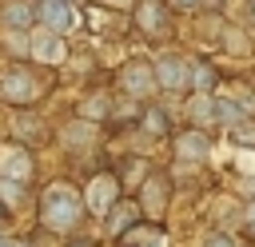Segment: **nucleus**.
I'll list each match as a JSON object with an SVG mask.
<instances>
[{"label": "nucleus", "mask_w": 255, "mask_h": 247, "mask_svg": "<svg viewBox=\"0 0 255 247\" xmlns=\"http://www.w3.org/2000/svg\"><path fill=\"white\" fill-rule=\"evenodd\" d=\"M0 247H28V243H16V239H0Z\"/></svg>", "instance_id": "18"}, {"label": "nucleus", "mask_w": 255, "mask_h": 247, "mask_svg": "<svg viewBox=\"0 0 255 247\" xmlns=\"http://www.w3.org/2000/svg\"><path fill=\"white\" fill-rule=\"evenodd\" d=\"M135 16H139V24L147 32H163L167 28V4H159V0H143Z\"/></svg>", "instance_id": "9"}, {"label": "nucleus", "mask_w": 255, "mask_h": 247, "mask_svg": "<svg viewBox=\"0 0 255 247\" xmlns=\"http://www.w3.org/2000/svg\"><path fill=\"white\" fill-rule=\"evenodd\" d=\"M32 52H36V60H48V64H60V60H64V44H60V36H56V32H48V28H40V32H36Z\"/></svg>", "instance_id": "7"}, {"label": "nucleus", "mask_w": 255, "mask_h": 247, "mask_svg": "<svg viewBox=\"0 0 255 247\" xmlns=\"http://www.w3.org/2000/svg\"><path fill=\"white\" fill-rule=\"evenodd\" d=\"M171 4H175V8H199L203 0H171Z\"/></svg>", "instance_id": "17"}, {"label": "nucleus", "mask_w": 255, "mask_h": 247, "mask_svg": "<svg viewBox=\"0 0 255 247\" xmlns=\"http://www.w3.org/2000/svg\"><path fill=\"white\" fill-rule=\"evenodd\" d=\"M80 195L72 191V187H64V183H52L48 191H44V199H40V219H44V227L48 231H56V235H68L76 223H80Z\"/></svg>", "instance_id": "1"}, {"label": "nucleus", "mask_w": 255, "mask_h": 247, "mask_svg": "<svg viewBox=\"0 0 255 247\" xmlns=\"http://www.w3.org/2000/svg\"><path fill=\"white\" fill-rule=\"evenodd\" d=\"M187 80H191V64H187V60H179V56H163V60L155 64V84H163L167 92L183 88Z\"/></svg>", "instance_id": "2"}, {"label": "nucleus", "mask_w": 255, "mask_h": 247, "mask_svg": "<svg viewBox=\"0 0 255 247\" xmlns=\"http://www.w3.org/2000/svg\"><path fill=\"white\" fill-rule=\"evenodd\" d=\"M0 92H4L12 104H28V100L36 96V84H32V76H28V72H20V68H16V72H8V76L0 80Z\"/></svg>", "instance_id": "5"}, {"label": "nucleus", "mask_w": 255, "mask_h": 247, "mask_svg": "<svg viewBox=\"0 0 255 247\" xmlns=\"http://www.w3.org/2000/svg\"><path fill=\"white\" fill-rule=\"evenodd\" d=\"M120 80H124V88H128L131 96H147V92L155 88L151 68H147V64H139V60H131V64L124 68V76H120Z\"/></svg>", "instance_id": "6"}, {"label": "nucleus", "mask_w": 255, "mask_h": 247, "mask_svg": "<svg viewBox=\"0 0 255 247\" xmlns=\"http://www.w3.org/2000/svg\"><path fill=\"white\" fill-rule=\"evenodd\" d=\"M175 151H179L183 159H203V155H207V135H203V131H191V135H183V139L175 143Z\"/></svg>", "instance_id": "10"}, {"label": "nucleus", "mask_w": 255, "mask_h": 247, "mask_svg": "<svg viewBox=\"0 0 255 247\" xmlns=\"http://www.w3.org/2000/svg\"><path fill=\"white\" fill-rule=\"evenodd\" d=\"M191 80H195L199 92H211V88H215V72H211L207 64H191Z\"/></svg>", "instance_id": "11"}, {"label": "nucleus", "mask_w": 255, "mask_h": 247, "mask_svg": "<svg viewBox=\"0 0 255 247\" xmlns=\"http://www.w3.org/2000/svg\"><path fill=\"white\" fill-rule=\"evenodd\" d=\"M0 195H4L8 203H16V199H20V183H12V179H4V183H0Z\"/></svg>", "instance_id": "15"}, {"label": "nucleus", "mask_w": 255, "mask_h": 247, "mask_svg": "<svg viewBox=\"0 0 255 247\" xmlns=\"http://www.w3.org/2000/svg\"><path fill=\"white\" fill-rule=\"evenodd\" d=\"M28 20H32V8H28V4H8V8H4V24H20V28H24Z\"/></svg>", "instance_id": "12"}, {"label": "nucleus", "mask_w": 255, "mask_h": 247, "mask_svg": "<svg viewBox=\"0 0 255 247\" xmlns=\"http://www.w3.org/2000/svg\"><path fill=\"white\" fill-rule=\"evenodd\" d=\"M247 219H251V227H255V207H251V211H247Z\"/></svg>", "instance_id": "19"}, {"label": "nucleus", "mask_w": 255, "mask_h": 247, "mask_svg": "<svg viewBox=\"0 0 255 247\" xmlns=\"http://www.w3.org/2000/svg\"><path fill=\"white\" fill-rule=\"evenodd\" d=\"M36 16L44 20L48 32H64V28H72V20H76V12L68 8V0H44V4H36Z\"/></svg>", "instance_id": "3"}, {"label": "nucleus", "mask_w": 255, "mask_h": 247, "mask_svg": "<svg viewBox=\"0 0 255 247\" xmlns=\"http://www.w3.org/2000/svg\"><path fill=\"white\" fill-rule=\"evenodd\" d=\"M0 171H4L12 183H24V179L32 175V155H28L24 147H4V151H0Z\"/></svg>", "instance_id": "4"}, {"label": "nucleus", "mask_w": 255, "mask_h": 247, "mask_svg": "<svg viewBox=\"0 0 255 247\" xmlns=\"http://www.w3.org/2000/svg\"><path fill=\"white\" fill-rule=\"evenodd\" d=\"M191 116H195L199 124H211V120H215V100H207V96H203V100H195Z\"/></svg>", "instance_id": "13"}, {"label": "nucleus", "mask_w": 255, "mask_h": 247, "mask_svg": "<svg viewBox=\"0 0 255 247\" xmlns=\"http://www.w3.org/2000/svg\"><path fill=\"white\" fill-rule=\"evenodd\" d=\"M207 247H235L227 235H215V239H207Z\"/></svg>", "instance_id": "16"}, {"label": "nucleus", "mask_w": 255, "mask_h": 247, "mask_svg": "<svg viewBox=\"0 0 255 247\" xmlns=\"http://www.w3.org/2000/svg\"><path fill=\"white\" fill-rule=\"evenodd\" d=\"M112 199H116V183H112V175L92 179V187H88V207H92V211H108Z\"/></svg>", "instance_id": "8"}, {"label": "nucleus", "mask_w": 255, "mask_h": 247, "mask_svg": "<svg viewBox=\"0 0 255 247\" xmlns=\"http://www.w3.org/2000/svg\"><path fill=\"white\" fill-rule=\"evenodd\" d=\"M231 135H235V139H243V143H255V127H251V124H235V127H231Z\"/></svg>", "instance_id": "14"}]
</instances>
